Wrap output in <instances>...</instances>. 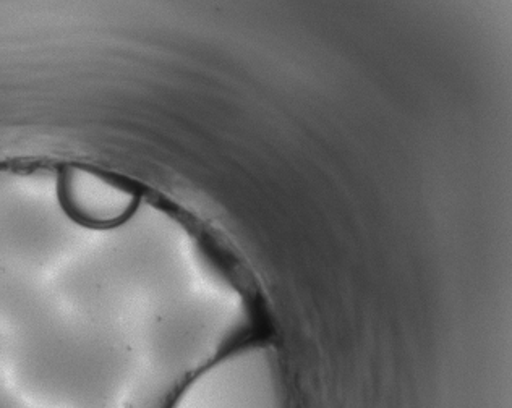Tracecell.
I'll list each match as a JSON object with an SVG mask.
<instances>
[{"mask_svg": "<svg viewBox=\"0 0 512 408\" xmlns=\"http://www.w3.org/2000/svg\"><path fill=\"white\" fill-rule=\"evenodd\" d=\"M169 408H287V396L263 349L237 347L195 374Z\"/></svg>", "mask_w": 512, "mask_h": 408, "instance_id": "6da1fadb", "label": "cell"}]
</instances>
